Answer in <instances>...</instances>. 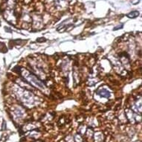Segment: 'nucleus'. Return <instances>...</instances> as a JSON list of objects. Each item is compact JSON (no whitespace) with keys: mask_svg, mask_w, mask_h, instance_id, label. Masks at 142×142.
Returning a JSON list of instances; mask_svg holds the SVG:
<instances>
[{"mask_svg":"<svg viewBox=\"0 0 142 142\" xmlns=\"http://www.w3.org/2000/svg\"><path fill=\"white\" fill-rule=\"evenodd\" d=\"M122 27H123V25H118V26H117V27L114 28V30H115V31H116V30H118V29H121Z\"/></svg>","mask_w":142,"mask_h":142,"instance_id":"3","label":"nucleus"},{"mask_svg":"<svg viewBox=\"0 0 142 142\" xmlns=\"http://www.w3.org/2000/svg\"><path fill=\"white\" fill-rule=\"evenodd\" d=\"M97 92H98L99 95L103 96V97H108L110 96V93H109V92H107L106 90H105V89H102L101 92L98 91Z\"/></svg>","mask_w":142,"mask_h":142,"instance_id":"1","label":"nucleus"},{"mask_svg":"<svg viewBox=\"0 0 142 142\" xmlns=\"http://www.w3.org/2000/svg\"><path fill=\"white\" fill-rule=\"evenodd\" d=\"M138 15H139V12L135 10V11H132V12L130 13L129 14H127V17H130V18H135V17H137Z\"/></svg>","mask_w":142,"mask_h":142,"instance_id":"2","label":"nucleus"}]
</instances>
